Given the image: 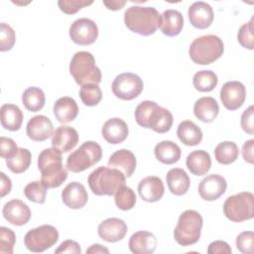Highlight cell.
<instances>
[{"mask_svg": "<svg viewBox=\"0 0 254 254\" xmlns=\"http://www.w3.org/2000/svg\"><path fill=\"white\" fill-rule=\"evenodd\" d=\"M254 233L253 231H243L236 237V247L243 254L253 253Z\"/></svg>", "mask_w": 254, "mask_h": 254, "instance_id": "obj_44", "label": "cell"}, {"mask_svg": "<svg viewBox=\"0 0 254 254\" xmlns=\"http://www.w3.org/2000/svg\"><path fill=\"white\" fill-rule=\"evenodd\" d=\"M241 128L244 132L249 135H253L254 133V107L250 105L247 109H245L241 115L240 119Z\"/></svg>", "mask_w": 254, "mask_h": 254, "instance_id": "obj_46", "label": "cell"}, {"mask_svg": "<svg viewBox=\"0 0 254 254\" xmlns=\"http://www.w3.org/2000/svg\"><path fill=\"white\" fill-rule=\"evenodd\" d=\"M55 253H72V254H80L81 248L79 244L74 240H65L61 243V245L55 250Z\"/></svg>", "mask_w": 254, "mask_h": 254, "instance_id": "obj_48", "label": "cell"}, {"mask_svg": "<svg viewBox=\"0 0 254 254\" xmlns=\"http://www.w3.org/2000/svg\"><path fill=\"white\" fill-rule=\"evenodd\" d=\"M138 192L143 200L147 202H156L164 195V184L159 177H146L140 181L138 185Z\"/></svg>", "mask_w": 254, "mask_h": 254, "instance_id": "obj_21", "label": "cell"}, {"mask_svg": "<svg viewBox=\"0 0 254 254\" xmlns=\"http://www.w3.org/2000/svg\"><path fill=\"white\" fill-rule=\"evenodd\" d=\"M239 156V149L236 143L232 141H223L214 149V157L221 165L234 163Z\"/></svg>", "mask_w": 254, "mask_h": 254, "instance_id": "obj_34", "label": "cell"}, {"mask_svg": "<svg viewBox=\"0 0 254 254\" xmlns=\"http://www.w3.org/2000/svg\"><path fill=\"white\" fill-rule=\"evenodd\" d=\"M184 27V18L180 11L168 9L163 12L160 19L159 28L168 37L178 36Z\"/></svg>", "mask_w": 254, "mask_h": 254, "instance_id": "obj_25", "label": "cell"}, {"mask_svg": "<svg viewBox=\"0 0 254 254\" xmlns=\"http://www.w3.org/2000/svg\"><path fill=\"white\" fill-rule=\"evenodd\" d=\"M18 150V146L15 141L11 138L1 137L0 138V156L3 159H8L12 157L16 151Z\"/></svg>", "mask_w": 254, "mask_h": 254, "instance_id": "obj_47", "label": "cell"}, {"mask_svg": "<svg viewBox=\"0 0 254 254\" xmlns=\"http://www.w3.org/2000/svg\"><path fill=\"white\" fill-rule=\"evenodd\" d=\"M103 4L107 7V9L116 11L121 9L126 4V1H104Z\"/></svg>", "mask_w": 254, "mask_h": 254, "instance_id": "obj_52", "label": "cell"}, {"mask_svg": "<svg viewBox=\"0 0 254 254\" xmlns=\"http://www.w3.org/2000/svg\"><path fill=\"white\" fill-rule=\"evenodd\" d=\"M77 143L78 133L70 126L62 125L58 127L52 136V146L62 153L71 151Z\"/></svg>", "mask_w": 254, "mask_h": 254, "instance_id": "obj_19", "label": "cell"}, {"mask_svg": "<svg viewBox=\"0 0 254 254\" xmlns=\"http://www.w3.org/2000/svg\"><path fill=\"white\" fill-rule=\"evenodd\" d=\"M23 112L15 104H3L0 108V119L3 128L9 131H17L23 123Z\"/></svg>", "mask_w": 254, "mask_h": 254, "instance_id": "obj_30", "label": "cell"}, {"mask_svg": "<svg viewBox=\"0 0 254 254\" xmlns=\"http://www.w3.org/2000/svg\"><path fill=\"white\" fill-rule=\"evenodd\" d=\"M16 242L15 232L5 226L0 227V253L12 254Z\"/></svg>", "mask_w": 254, "mask_h": 254, "instance_id": "obj_41", "label": "cell"}, {"mask_svg": "<svg viewBox=\"0 0 254 254\" xmlns=\"http://www.w3.org/2000/svg\"><path fill=\"white\" fill-rule=\"evenodd\" d=\"M157 105L155 101L145 100L140 102L135 109V120L136 122L143 128H147L148 118L150 116L151 111Z\"/></svg>", "mask_w": 254, "mask_h": 254, "instance_id": "obj_42", "label": "cell"}, {"mask_svg": "<svg viewBox=\"0 0 254 254\" xmlns=\"http://www.w3.org/2000/svg\"><path fill=\"white\" fill-rule=\"evenodd\" d=\"M161 15L154 7L131 6L124 13L126 27L141 36L153 35L159 28Z\"/></svg>", "mask_w": 254, "mask_h": 254, "instance_id": "obj_2", "label": "cell"}, {"mask_svg": "<svg viewBox=\"0 0 254 254\" xmlns=\"http://www.w3.org/2000/svg\"><path fill=\"white\" fill-rule=\"evenodd\" d=\"M32 154L28 149L18 148L16 153L6 159V165L8 169L14 174H21L26 172L31 165Z\"/></svg>", "mask_w": 254, "mask_h": 254, "instance_id": "obj_35", "label": "cell"}, {"mask_svg": "<svg viewBox=\"0 0 254 254\" xmlns=\"http://www.w3.org/2000/svg\"><path fill=\"white\" fill-rule=\"evenodd\" d=\"M217 75L212 70H199L192 77L194 88L200 92H208L214 89L217 85Z\"/></svg>", "mask_w": 254, "mask_h": 254, "instance_id": "obj_36", "label": "cell"}, {"mask_svg": "<svg viewBox=\"0 0 254 254\" xmlns=\"http://www.w3.org/2000/svg\"><path fill=\"white\" fill-rule=\"evenodd\" d=\"M69 37L71 41L77 45H91L98 37V27L91 19L79 18L70 25Z\"/></svg>", "mask_w": 254, "mask_h": 254, "instance_id": "obj_11", "label": "cell"}, {"mask_svg": "<svg viewBox=\"0 0 254 254\" xmlns=\"http://www.w3.org/2000/svg\"><path fill=\"white\" fill-rule=\"evenodd\" d=\"M102 137L109 144H120L124 142L129 134L126 122L120 118H110L104 122L101 128Z\"/></svg>", "mask_w": 254, "mask_h": 254, "instance_id": "obj_18", "label": "cell"}, {"mask_svg": "<svg viewBox=\"0 0 254 254\" xmlns=\"http://www.w3.org/2000/svg\"><path fill=\"white\" fill-rule=\"evenodd\" d=\"M114 200H115L116 206L119 209L129 210L135 206L136 194L131 188L123 185L116 190L114 195Z\"/></svg>", "mask_w": 254, "mask_h": 254, "instance_id": "obj_37", "label": "cell"}, {"mask_svg": "<svg viewBox=\"0 0 254 254\" xmlns=\"http://www.w3.org/2000/svg\"><path fill=\"white\" fill-rule=\"evenodd\" d=\"M188 16L190 24L197 29L203 30L208 28L214 18L211 6L203 1L193 2L188 10Z\"/></svg>", "mask_w": 254, "mask_h": 254, "instance_id": "obj_16", "label": "cell"}, {"mask_svg": "<svg viewBox=\"0 0 254 254\" xmlns=\"http://www.w3.org/2000/svg\"><path fill=\"white\" fill-rule=\"evenodd\" d=\"M170 191L175 195H183L188 192L190 181L188 174L180 168L171 169L166 177Z\"/></svg>", "mask_w": 254, "mask_h": 254, "instance_id": "obj_29", "label": "cell"}, {"mask_svg": "<svg viewBox=\"0 0 254 254\" xmlns=\"http://www.w3.org/2000/svg\"><path fill=\"white\" fill-rule=\"evenodd\" d=\"M125 180L126 177L119 170L102 166L89 174L87 183L94 194L113 195L121 186L125 185Z\"/></svg>", "mask_w": 254, "mask_h": 254, "instance_id": "obj_3", "label": "cell"}, {"mask_svg": "<svg viewBox=\"0 0 254 254\" xmlns=\"http://www.w3.org/2000/svg\"><path fill=\"white\" fill-rule=\"evenodd\" d=\"M219 96L226 109L236 110L243 105L246 99V88L240 81H227L222 85Z\"/></svg>", "mask_w": 254, "mask_h": 254, "instance_id": "obj_12", "label": "cell"}, {"mask_svg": "<svg viewBox=\"0 0 254 254\" xmlns=\"http://www.w3.org/2000/svg\"><path fill=\"white\" fill-rule=\"evenodd\" d=\"M2 213L9 223L16 226L26 224L31 218L29 206L20 199H12L6 202L3 206Z\"/></svg>", "mask_w": 254, "mask_h": 254, "instance_id": "obj_17", "label": "cell"}, {"mask_svg": "<svg viewBox=\"0 0 254 254\" xmlns=\"http://www.w3.org/2000/svg\"><path fill=\"white\" fill-rule=\"evenodd\" d=\"M22 102L27 110L37 112L44 107L46 96L40 87L30 86L24 90L22 94Z\"/></svg>", "mask_w": 254, "mask_h": 254, "instance_id": "obj_33", "label": "cell"}, {"mask_svg": "<svg viewBox=\"0 0 254 254\" xmlns=\"http://www.w3.org/2000/svg\"><path fill=\"white\" fill-rule=\"evenodd\" d=\"M113 94L122 100H132L138 97L144 88L141 77L132 72L118 74L112 82Z\"/></svg>", "mask_w": 254, "mask_h": 254, "instance_id": "obj_10", "label": "cell"}, {"mask_svg": "<svg viewBox=\"0 0 254 254\" xmlns=\"http://www.w3.org/2000/svg\"><path fill=\"white\" fill-rule=\"evenodd\" d=\"M38 169L42 182L48 189L59 188L67 179V169L63 165L62 152L56 148L43 150L38 157Z\"/></svg>", "mask_w": 254, "mask_h": 254, "instance_id": "obj_1", "label": "cell"}, {"mask_svg": "<svg viewBox=\"0 0 254 254\" xmlns=\"http://www.w3.org/2000/svg\"><path fill=\"white\" fill-rule=\"evenodd\" d=\"M226 180L216 174H211L203 178L198 185V193L200 197L207 201L218 199L226 190Z\"/></svg>", "mask_w": 254, "mask_h": 254, "instance_id": "obj_13", "label": "cell"}, {"mask_svg": "<svg viewBox=\"0 0 254 254\" xmlns=\"http://www.w3.org/2000/svg\"><path fill=\"white\" fill-rule=\"evenodd\" d=\"M12 183L9 177H7L3 172L0 173V192L1 196H5L11 191Z\"/></svg>", "mask_w": 254, "mask_h": 254, "instance_id": "obj_51", "label": "cell"}, {"mask_svg": "<svg viewBox=\"0 0 254 254\" xmlns=\"http://www.w3.org/2000/svg\"><path fill=\"white\" fill-rule=\"evenodd\" d=\"M16 41L15 31L6 23H1L0 25V51L7 52L10 51Z\"/></svg>", "mask_w": 254, "mask_h": 254, "instance_id": "obj_43", "label": "cell"}, {"mask_svg": "<svg viewBox=\"0 0 254 254\" xmlns=\"http://www.w3.org/2000/svg\"><path fill=\"white\" fill-rule=\"evenodd\" d=\"M223 213L230 221L242 222L254 216V195L242 191L228 196L223 203Z\"/></svg>", "mask_w": 254, "mask_h": 254, "instance_id": "obj_8", "label": "cell"}, {"mask_svg": "<svg viewBox=\"0 0 254 254\" xmlns=\"http://www.w3.org/2000/svg\"><path fill=\"white\" fill-rule=\"evenodd\" d=\"M59 240V232L56 227L44 224L29 230L24 237L26 248L34 253H41L54 246Z\"/></svg>", "mask_w": 254, "mask_h": 254, "instance_id": "obj_9", "label": "cell"}, {"mask_svg": "<svg viewBox=\"0 0 254 254\" xmlns=\"http://www.w3.org/2000/svg\"><path fill=\"white\" fill-rule=\"evenodd\" d=\"M154 153L156 159L165 165L175 164L181 158V148L176 143L169 140L158 143L155 146Z\"/></svg>", "mask_w": 254, "mask_h": 254, "instance_id": "obj_32", "label": "cell"}, {"mask_svg": "<svg viewBox=\"0 0 254 254\" xmlns=\"http://www.w3.org/2000/svg\"><path fill=\"white\" fill-rule=\"evenodd\" d=\"M173 122L174 117L171 111L157 104L150 113L147 122V128H150L157 133L163 134L171 129Z\"/></svg>", "mask_w": 254, "mask_h": 254, "instance_id": "obj_24", "label": "cell"}, {"mask_svg": "<svg viewBox=\"0 0 254 254\" xmlns=\"http://www.w3.org/2000/svg\"><path fill=\"white\" fill-rule=\"evenodd\" d=\"M203 219L200 213L193 209L185 210L179 217L174 230V238L182 246L195 244L201 234Z\"/></svg>", "mask_w": 254, "mask_h": 254, "instance_id": "obj_6", "label": "cell"}, {"mask_svg": "<svg viewBox=\"0 0 254 254\" xmlns=\"http://www.w3.org/2000/svg\"><path fill=\"white\" fill-rule=\"evenodd\" d=\"M87 254H96V253H109V250L103 247L100 244H92L88 249H86Z\"/></svg>", "mask_w": 254, "mask_h": 254, "instance_id": "obj_53", "label": "cell"}, {"mask_svg": "<svg viewBox=\"0 0 254 254\" xmlns=\"http://www.w3.org/2000/svg\"><path fill=\"white\" fill-rule=\"evenodd\" d=\"M253 149H254V140L250 139L247 140L243 146H242V157L245 162L249 164H253L254 162V157H253Z\"/></svg>", "mask_w": 254, "mask_h": 254, "instance_id": "obj_50", "label": "cell"}, {"mask_svg": "<svg viewBox=\"0 0 254 254\" xmlns=\"http://www.w3.org/2000/svg\"><path fill=\"white\" fill-rule=\"evenodd\" d=\"M127 224L123 219L110 217L103 220L97 227L99 237L110 243L122 240L127 233Z\"/></svg>", "mask_w": 254, "mask_h": 254, "instance_id": "obj_14", "label": "cell"}, {"mask_svg": "<svg viewBox=\"0 0 254 254\" xmlns=\"http://www.w3.org/2000/svg\"><path fill=\"white\" fill-rule=\"evenodd\" d=\"M47 187L43 184L42 181H35L29 183L24 189L25 196L34 202L44 203L46 200Z\"/></svg>", "mask_w": 254, "mask_h": 254, "instance_id": "obj_39", "label": "cell"}, {"mask_svg": "<svg viewBox=\"0 0 254 254\" xmlns=\"http://www.w3.org/2000/svg\"><path fill=\"white\" fill-rule=\"evenodd\" d=\"M27 136L36 142H43L54 134V125L51 119L45 115L32 117L26 127Z\"/></svg>", "mask_w": 254, "mask_h": 254, "instance_id": "obj_15", "label": "cell"}, {"mask_svg": "<svg viewBox=\"0 0 254 254\" xmlns=\"http://www.w3.org/2000/svg\"><path fill=\"white\" fill-rule=\"evenodd\" d=\"M69 72L79 85L98 84L102 78L101 70L95 64L94 57L85 51L77 52L73 55L69 64Z\"/></svg>", "mask_w": 254, "mask_h": 254, "instance_id": "obj_5", "label": "cell"}, {"mask_svg": "<svg viewBox=\"0 0 254 254\" xmlns=\"http://www.w3.org/2000/svg\"><path fill=\"white\" fill-rule=\"evenodd\" d=\"M157 243V238L153 233L140 230L132 234L128 246L131 252L135 254H152L156 250Z\"/></svg>", "mask_w": 254, "mask_h": 254, "instance_id": "obj_23", "label": "cell"}, {"mask_svg": "<svg viewBox=\"0 0 254 254\" xmlns=\"http://www.w3.org/2000/svg\"><path fill=\"white\" fill-rule=\"evenodd\" d=\"M231 248L228 245L227 242L222 241V240H216L211 242L208 245L207 248V253L208 254H230L231 253Z\"/></svg>", "mask_w": 254, "mask_h": 254, "instance_id": "obj_49", "label": "cell"}, {"mask_svg": "<svg viewBox=\"0 0 254 254\" xmlns=\"http://www.w3.org/2000/svg\"><path fill=\"white\" fill-rule=\"evenodd\" d=\"M136 165L137 161L135 155L127 149L117 150L108 160V167L119 170L126 178H130L133 175Z\"/></svg>", "mask_w": 254, "mask_h": 254, "instance_id": "obj_22", "label": "cell"}, {"mask_svg": "<svg viewBox=\"0 0 254 254\" xmlns=\"http://www.w3.org/2000/svg\"><path fill=\"white\" fill-rule=\"evenodd\" d=\"M62 200L67 207L71 209H79L86 204L88 194L82 184L71 182L63 190Z\"/></svg>", "mask_w": 254, "mask_h": 254, "instance_id": "obj_20", "label": "cell"}, {"mask_svg": "<svg viewBox=\"0 0 254 254\" xmlns=\"http://www.w3.org/2000/svg\"><path fill=\"white\" fill-rule=\"evenodd\" d=\"M53 111L58 121L64 124L71 122L76 118L78 114V106L73 98L64 96L55 102Z\"/></svg>", "mask_w": 254, "mask_h": 254, "instance_id": "obj_27", "label": "cell"}, {"mask_svg": "<svg viewBox=\"0 0 254 254\" xmlns=\"http://www.w3.org/2000/svg\"><path fill=\"white\" fill-rule=\"evenodd\" d=\"M223 42L215 35H205L194 39L189 49L190 60L202 65L214 63L223 55Z\"/></svg>", "mask_w": 254, "mask_h": 254, "instance_id": "obj_4", "label": "cell"}, {"mask_svg": "<svg viewBox=\"0 0 254 254\" xmlns=\"http://www.w3.org/2000/svg\"><path fill=\"white\" fill-rule=\"evenodd\" d=\"M92 4V1L85 0H60L58 1V5L62 12L67 15H72L78 12L81 8L85 6H89Z\"/></svg>", "mask_w": 254, "mask_h": 254, "instance_id": "obj_45", "label": "cell"}, {"mask_svg": "<svg viewBox=\"0 0 254 254\" xmlns=\"http://www.w3.org/2000/svg\"><path fill=\"white\" fill-rule=\"evenodd\" d=\"M186 165L192 175L203 176L210 170L211 159L206 151L195 150L188 155Z\"/></svg>", "mask_w": 254, "mask_h": 254, "instance_id": "obj_28", "label": "cell"}, {"mask_svg": "<svg viewBox=\"0 0 254 254\" xmlns=\"http://www.w3.org/2000/svg\"><path fill=\"white\" fill-rule=\"evenodd\" d=\"M238 43L245 49L253 50L254 49V35H253V18L249 22L243 24L237 34Z\"/></svg>", "mask_w": 254, "mask_h": 254, "instance_id": "obj_40", "label": "cell"}, {"mask_svg": "<svg viewBox=\"0 0 254 254\" xmlns=\"http://www.w3.org/2000/svg\"><path fill=\"white\" fill-rule=\"evenodd\" d=\"M102 158V149L94 141H86L66 158V169L72 173H80L97 164Z\"/></svg>", "mask_w": 254, "mask_h": 254, "instance_id": "obj_7", "label": "cell"}, {"mask_svg": "<svg viewBox=\"0 0 254 254\" xmlns=\"http://www.w3.org/2000/svg\"><path fill=\"white\" fill-rule=\"evenodd\" d=\"M79 96L84 105L95 106L102 98V91L98 84L88 83L81 85L79 89Z\"/></svg>", "mask_w": 254, "mask_h": 254, "instance_id": "obj_38", "label": "cell"}, {"mask_svg": "<svg viewBox=\"0 0 254 254\" xmlns=\"http://www.w3.org/2000/svg\"><path fill=\"white\" fill-rule=\"evenodd\" d=\"M219 106L217 101L210 96L198 98L193 105L194 116L205 123L212 122L218 115Z\"/></svg>", "mask_w": 254, "mask_h": 254, "instance_id": "obj_26", "label": "cell"}, {"mask_svg": "<svg viewBox=\"0 0 254 254\" xmlns=\"http://www.w3.org/2000/svg\"><path fill=\"white\" fill-rule=\"evenodd\" d=\"M177 135L180 141L187 146L198 145L202 140L201 129L190 120H185L179 124Z\"/></svg>", "mask_w": 254, "mask_h": 254, "instance_id": "obj_31", "label": "cell"}]
</instances>
